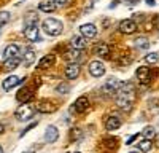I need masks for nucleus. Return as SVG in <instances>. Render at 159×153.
<instances>
[{
	"instance_id": "nucleus-10",
	"label": "nucleus",
	"mask_w": 159,
	"mask_h": 153,
	"mask_svg": "<svg viewBox=\"0 0 159 153\" xmlns=\"http://www.w3.org/2000/svg\"><path fill=\"white\" fill-rule=\"evenodd\" d=\"M32 97H34V91L30 88H22L21 91H18V94H16V100L21 102V104H27Z\"/></svg>"
},
{
	"instance_id": "nucleus-18",
	"label": "nucleus",
	"mask_w": 159,
	"mask_h": 153,
	"mask_svg": "<svg viewBox=\"0 0 159 153\" xmlns=\"http://www.w3.org/2000/svg\"><path fill=\"white\" fill-rule=\"evenodd\" d=\"M54 62H56V56L54 54H46V56H43L42 59L38 61V67L40 69H48L51 66H54Z\"/></svg>"
},
{
	"instance_id": "nucleus-20",
	"label": "nucleus",
	"mask_w": 159,
	"mask_h": 153,
	"mask_svg": "<svg viewBox=\"0 0 159 153\" xmlns=\"http://www.w3.org/2000/svg\"><path fill=\"white\" fill-rule=\"evenodd\" d=\"M119 126H121V120H119L118 117H115V115L108 117L107 121H105V128H107V131H115V129H118Z\"/></svg>"
},
{
	"instance_id": "nucleus-21",
	"label": "nucleus",
	"mask_w": 159,
	"mask_h": 153,
	"mask_svg": "<svg viewBox=\"0 0 159 153\" xmlns=\"http://www.w3.org/2000/svg\"><path fill=\"white\" fill-rule=\"evenodd\" d=\"M19 62H21L19 56H16V58H10V59H5V64H3V70H7V72L15 70V69L19 66Z\"/></svg>"
},
{
	"instance_id": "nucleus-4",
	"label": "nucleus",
	"mask_w": 159,
	"mask_h": 153,
	"mask_svg": "<svg viewBox=\"0 0 159 153\" xmlns=\"http://www.w3.org/2000/svg\"><path fill=\"white\" fill-rule=\"evenodd\" d=\"M123 86H124V81L111 76V78H108L107 81H105V85L102 86V93L103 94H113V93H118Z\"/></svg>"
},
{
	"instance_id": "nucleus-43",
	"label": "nucleus",
	"mask_w": 159,
	"mask_h": 153,
	"mask_svg": "<svg viewBox=\"0 0 159 153\" xmlns=\"http://www.w3.org/2000/svg\"><path fill=\"white\" fill-rule=\"evenodd\" d=\"M129 153H140V151H129Z\"/></svg>"
},
{
	"instance_id": "nucleus-1",
	"label": "nucleus",
	"mask_w": 159,
	"mask_h": 153,
	"mask_svg": "<svg viewBox=\"0 0 159 153\" xmlns=\"http://www.w3.org/2000/svg\"><path fill=\"white\" fill-rule=\"evenodd\" d=\"M135 97V88L130 83H124V86L118 91V97H116V105L119 109H123L124 112H129L132 109V102Z\"/></svg>"
},
{
	"instance_id": "nucleus-9",
	"label": "nucleus",
	"mask_w": 159,
	"mask_h": 153,
	"mask_svg": "<svg viewBox=\"0 0 159 153\" xmlns=\"http://www.w3.org/2000/svg\"><path fill=\"white\" fill-rule=\"evenodd\" d=\"M80 70H81V67H80L76 62H70L69 66H65V76H67L69 80H75V78H78Z\"/></svg>"
},
{
	"instance_id": "nucleus-33",
	"label": "nucleus",
	"mask_w": 159,
	"mask_h": 153,
	"mask_svg": "<svg viewBox=\"0 0 159 153\" xmlns=\"http://www.w3.org/2000/svg\"><path fill=\"white\" fill-rule=\"evenodd\" d=\"M69 89H70V88H69V85H67V83H61V85L56 88V91H57V93H61V94H67V93H69Z\"/></svg>"
},
{
	"instance_id": "nucleus-34",
	"label": "nucleus",
	"mask_w": 159,
	"mask_h": 153,
	"mask_svg": "<svg viewBox=\"0 0 159 153\" xmlns=\"http://www.w3.org/2000/svg\"><path fill=\"white\" fill-rule=\"evenodd\" d=\"M35 126H37V123H35V121H34L32 124H29V126H27V128H25V129H24V131L21 132V137H22V136H25V132H29L30 129H34V128H35Z\"/></svg>"
},
{
	"instance_id": "nucleus-8",
	"label": "nucleus",
	"mask_w": 159,
	"mask_h": 153,
	"mask_svg": "<svg viewBox=\"0 0 159 153\" xmlns=\"http://www.w3.org/2000/svg\"><path fill=\"white\" fill-rule=\"evenodd\" d=\"M22 81H24V78H21V76H18V75H10V76H7V78H3L2 88L5 89V91H10L11 88L18 86V85L22 83Z\"/></svg>"
},
{
	"instance_id": "nucleus-38",
	"label": "nucleus",
	"mask_w": 159,
	"mask_h": 153,
	"mask_svg": "<svg viewBox=\"0 0 159 153\" xmlns=\"http://www.w3.org/2000/svg\"><path fill=\"white\" fill-rule=\"evenodd\" d=\"M145 2H147L150 7H153V5H156V0H145Z\"/></svg>"
},
{
	"instance_id": "nucleus-13",
	"label": "nucleus",
	"mask_w": 159,
	"mask_h": 153,
	"mask_svg": "<svg viewBox=\"0 0 159 153\" xmlns=\"http://www.w3.org/2000/svg\"><path fill=\"white\" fill-rule=\"evenodd\" d=\"M80 32H81V35L86 37V38H94L97 35V27L94 24H83L81 27H80Z\"/></svg>"
},
{
	"instance_id": "nucleus-41",
	"label": "nucleus",
	"mask_w": 159,
	"mask_h": 153,
	"mask_svg": "<svg viewBox=\"0 0 159 153\" xmlns=\"http://www.w3.org/2000/svg\"><path fill=\"white\" fill-rule=\"evenodd\" d=\"M3 129H5V128H3V124H2V123H0V134H2V132H3Z\"/></svg>"
},
{
	"instance_id": "nucleus-22",
	"label": "nucleus",
	"mask_w": 159,
	"mask_h": 153,
	"mask_svg": "<svg viewBox=\"0 0 159 153\" xmlns=\"http://www.w3.org/2000/svg\"><path fill=\"white\" fill-rule=\"evenodd\" d=\"M22 62H24V66L25 67H29V66H32V64L35 62V51L34 49H25V53H24V56H22Z\"/></svg>"
},
{
	"instance_id": "nucleus-16",
	"label": "nucleus",
	"mask_w": 159,
	"mask_h": 153,
	"mask_svg": "<svg viewBox=\"0 0 159 153\" xmlns=\"http://www.w3.org/2000/svg\"><path fill=\"white\" fill-rule=\"evenodd\" d=\"M19 51H21L19 45H16V43H11V45H8V46L3 49V58H5V59L16 58V56H19Z\"/></svg>"
},
{
	"instance_id": "nucleus-25",
	"label": "nucleus",
	"mask_w": 159,
	"mask_h": 153,
	"mask_svg": "<svg viewBox=\"0 0 159 153\" xmlns=\"http://www.w3.org/2000/svg\"><path fill=\"white\" fill-rule=\"evenodd\" d=\"M134 46L137 49L143 51V49H148L150 48V42H148L147 37H139V38H135V40H134Z\"/></svg>"
},
{
	"instance_id": "nucleus-12",
	"label": "nucleus",
	"mask_w": 159,
	"mask_h": 153,
	"mask_svg": "<svg viewBox=\"0 0 159 153\" xmlns=\"http://www.w3.org/2000/svg\"><path fill=\"white\" fill-rule=\"evenodd\" d=\"M89 107V99L86 97V96H81V97H78L76 100H75V105H73V112H76V113H83L86 109Z\"/></svg>"
},
{
	"instance_id": "nucleus-3",
	"label": "nucleus",
	"mask_w": 159,
	"mask_h": 153,
	"mask_svg": "<svg viewBox=\"0 0 159 153\" xmlns=\"http://www.w3.org/2000/svg\"><path fill=\"white\" fill-rule=\"evenodd\" d=\"M35 110L37 109H34L29 102L27 104H21L18 109H16V120L18 121H27V120H30L32 117H34V113H35Z\"/></svg>"
},
{
	"instance_id": "nucleus-40",
	"label": "nucleus",
	"mask_w": 159,
	"mask_h": 153,
	"mask_svg": "<svg viewBox=\"0 0 159 153\" xmlns=\"http://www.w3.org/2000/svg\"><path fill=\"white\" fill-rule=\"evenodd\" d=\"M129 3H132V5H135V3H139V0H127Z\"/></svg>"
},
{
	"instance_id": "nucleus-35",
	"label": "nucleus",
	"mask_w": 159,
	"mask_h": 153,
	"mask_svg": "<svg viewBox=\"0 0 159 153\" xmlns=\"http://www.w3.org/2000/svg\"><path fill=\"white\" fill-rule=\"evenodd\" d=\"M92 5H94V2H91V0H86V5H84V11L88 13L91 8H92Z\"/></svg>"
},
{
	"instance_id": "nucleus-23",
	"label": "nucleus",
	"mask_w": 159,
	"mask_h": 153,
	"mask_svg": "<svg viewBox=\"0 0 159 153\" xmlns=\"http://www.w3.org/2000/svg\"><path fill=\"white\" fill-rule=\"evenodd\" d=\"M86 37H83V35H75L73 38H72V48H75V49H83L84 46H86V40H84Z\"/></svg>"
},
{
	"instance_id": "nucleus-5",
	"label": "nucleus",
	"mask_w": 159,
	"mask_h": 153,
	"mask_svg": "<svg viewBox=\"0 0 159 153\" xmlns=\"http://www.w3.org/2000/svg\"><path fill=\"white\" fill-rule=\"evenodd\" d=\"M139 29V26L135 22V19H123L121 22H119L118 26V30L124 34V35H132V34H135Z\"/></svg>"
},
{
	"instance_id": "nucleus-7",
	"label": "nucleus",
	"mask_w": 159,
	"mask_h": 153,
	"mask_svg": "<svg viewBox=\"0 0 159 153\" xmlns=\"http://www.w3.org/2000/svg\"><path fill=\"white\" fill-rule=\"evenodd\" d=\"M89 73L92 76H96V78L105 75V64L100 61H91L89 62Z\"/></svg>"
},
{
	"instance_id": "nucleus-15",
	"label": "nucleus",
	"mask_w": 159,
	"mask_h": 153,
	"mask_svg": "<svg viewBox=\"0 0 159 153\" xmlns=\"http://www.w3.org/2000/svg\"><path fill=\"white\" fill-rule=\"evenodd\" d=\"M35 109H37L40 113H51V112L56 110V105L51 104L49 100H40L38 104L35 105Z\"/></svg>"
},
{
	"instance_id": "nucleus-28",
	"label": "nucleus",
	"mask_w": 159,
	"mask_h": 153,
	"mask_svg": "<svg viewBox=\"0 0 159 153\" xmlns=\"http://www.w3.org/2000/svg\"><path fill=\"white\" fill-rule=\"evenodd\" d=\"M143 137L145 139H153L154 136H156V129H154V128L153 126H147V128H145V129H143Z\"/></svg>"
},
{
	"instance_id": "nucleus-14",
	"label": "nucleus",
	"mask_w": 159,
	"mask_h": 153,
	"mask_svg": "<svg viewBox=\"0 0 159 153\" xmlns=\"http://www.w3.org/2000/svg\"><path fill=\"white\" fill-rule=\"evenodd\" d=\"M94 53L100 58H105V59H108L110 58V53H111V48L107 45V43H99L94 46Z\"/></svg>"
},
{
	"instance_id": "nucleus-31",
	"label": "nucleus",
	"mask_w": 159,
	"mask_h": 153,
	"mask_svg": "<svg viewBox=\"0 0 159 153\" xmlns=\"http://www.w3.org/2000/svg\"><path fill=\"white\" fill-rule=\"evenodd\" d=\"M38 21V16L35 15V13H29V16L25 18V26H30V24H37Z\"/></svg>"
},
{
	"instance_id": "nucleus-39",
	"label": "nucleus",
	"mask_w": 159,
	"mask_h": 153,
	"mask_svg": "<svg viewBox=\"0 0 159 153\" xmlns=\"http://www.w3.org/2000/svg\"><path fill=\"white\" fill-rule=\"evenodd\" d=\"M118 3H119V0H113V2H111V5H110V8H115Z\"/></svg>"
},
{
	"instance_id": "nucleus-30",
	"label": "nucleus",
	"mask_w": 159,
	"mask_h": 153,
	"mask_svg": "<svg viewBox=\"0 0 159 153\" xmlns=\"http://www.w3.org/2000/svg\"><path fill=\"white\" fill-rule=\"evenodd\" d=\"M10 13L8 11H0V27H2V26H5L8 21H10Z\"/></svg>"
},
{
	"instance_id": "nucleus-19",
	"label": "nucleus",
	"mask_w": 159,
	"mask_h": 153,
	"mask_svg": "<svg viewBox=\"0 0 159 153\" xmlns=\"http://www.w3.org/2000/svg\"><path fill=\"white\" fill-rule=\"evenodd\" d=\"M57 8V5L52 2V0H43V2L38 3V10L43 11V13H52Z\"/></svg>"
},
{
	"instance_id": "nucleus-26",
	"label": "nucleus",
	"mask_w": 159,
	"mask_h": 153,
	"mask_svg": "<svg viewBox=\"0 0 159 153\" xmlns=\"http://www.w3.org/2000/svg\"><path fill=\"white\" fill-rule=\"evenodd\" d=\"M153 148V142H151V139H142L140 142H139V150L140 151H143V153H147V151H150Z\"/></svg>"
},
{
	"instance_id": "nucleus-29",
	"label": "nucleus",
	"mask_w": 159,
	"mask_h": 153,
	"mask_svg": "<svg viewBox=\"0 0 159 153\" xmlns=\"http://www.w3.org/2000/svg\"><path fill=\"white\" fill-rule=\"evenodd\" d=\"M157 59H159L157 53H148L147 56H145V62H147V64H156Z\"/></svg>"
},
{
	"instance_id": "nucleus-2",
	"label": "nucleus",
	"mask_w": 159,
	"mask_h": 153,
	"mask_svg": "<svg viewBox=\"0 0 159 153\" xmlns=\"http://www.w3.org/2000/svg\"><path fill=\"white\" fill-rule=\"evenodd\" d=\"M42 27H43V30H45L48 35H51V37H57V35H61L62 30H64L62 22H61L59 19H56V18H46V19L43 21V24H42Z\"/></svg>"
},
{
	"instance_id": "nucleus-44",
	"label": "nucleus",
	"mask_w": 159,
	"mask_h": 153,
	"mask_svg": "<svg viewBox=\"0 0 159 153\" xmlns=\"http://www.w3.org/2000/svg\"><path fill=\"white\" fill-rule=\"evenodd\" d=\"M24 153H34V151H24Z\"/></svg>"
},
{
	"instance_id": "nucleus-24",
	"label": "nucleus",
	"mask_w": 159,
	"mask_h": 153,
	"mask_svg": "<svg viewBox=\"0 0 159 153\" xmlns=\"http://www.w3.org/2000/svg\"><path fill=\"white\" fill-rule=\"evenodd\" d=\"M65 58H67L70 62H78L80 59H81V49L72 48V49H69L67 53H65Z\"/></svg>"
},
{
	"instance_id": "nucleus-17",
	"label": "nucleus",
	"mask_w": 159,
	"mask_h": 153,
	"mask_svg": "<svg viewBox=\"0 0 159 153\" xmlns=\"http://www.w3.org/2000/svg\"><path fill=\"white\" fill-rule=\"evenodd\" d=\"M135 76L140 80V81H145V83H148L151 80V75H150V69L147 66H143V67H139L137 72H135Z\"/></svg>"
},
{
	"instance_id": "nucleus-27",
	"label": "nucleus",
	"mask_w": 159,
	"mask_h": 153,
	"mask_svg": "<svg viewBox=\"0 0 159 153\" xmlns=\"http://www.w3.org/2000/svg\"><path fill=\"white\" fill-rule=\"evenodd\" d=\"M103 145H105V148H108V150H115L118 147V140L115 137H108V139H105Z\"/></svg>"
},
{
	"instance_id": "nucleus-45",
	"label": "nucleus",
	"mask_w": 159,
	"mask_h": 153,
	"mask_svg": "<svg viewBox=\"0 0 159 153\" xmlns=\"http://www.w3.org/2000/svg\"><path fill=\"white\" fill-rule=\"evenodd\" d=\"M75 153H81V151H75Z\"/></svg>"
},
{
	"instance_id": "nucleus-11",
	"label": "nucleus",
	"mask_w": 159,
	"mask_h": 153,
	"mask_svg": "<svg viewBox=\"0 0 159 153\" xmlns=\"http://www.w3.org/2000/svg\"><path fill=\"white\" fill-rule=\"evenodd\" d=\"M57 139H59V131H57V128H56V126H48L46 131H45V142L52 144V142H56Z\"/></svg>"
},
{
	"instance_id": "nucleus-6",
	"label": "nucleus",
	"mask_w": 159,
	"mask_h": 153,
	"mask_svg": "<svg viewBox=\"0 0 159 153\" xmlns=\"http://www.w3.org/2000/svg\"><path fill=\"white\" fill-rule=\"evenodd\" d=\"M24 37L27 38L29 42H40L42 37H40V29L37 24H30V26H25L24 29Z\"/></svg>"
},
{
	"instance_id": "nucleus-37",
	"label": "nucleus",
	"mask_w": 159,
	"mask_h": 153,
	"mask_svg": "<svg viewBox=\"0 0 159 153\" xmlns=\"http://www.w3.org/2000/svg\"><path fill=\"white\" fill-rule=\"evenodd\" d=\"M56 5H67L69 3V0H52Z\"/></svg>"
},
{
	"instance_id": "nucleus-42",
	"label": "nucleus",
	"mask_w": 159,
	"mask_h": 153,
	"mask_svg": "<svg viewBox=\"0 0 159 153\" xmlns=\"http://www.w3.org/2000/svg\"><path fill=\"white\" fill-rule=\"evenodd\" d=\"M0 153H3V148L2 147H0Z\"/></svg>"
},
{
	"instance_id": "nucleus-32",
	"label": "nucleus",
	"mask_w": 159,
	"mask_h": 153,
	"mask_svg": "<svg viewBox=\"0 0 159 153\" xmlns=\"http://www.w3.org/2000/svg\"><path fill=\"white\" fill-rule=\"evenodd\" d=\"M80 137H81V129L73 128V129H72V134H70V140H72V142H75V140H78Z\"/></svg>"
},
{
	"instance_id": "nucleus-36",
	"label": "nucleus",
	"mask_w": 159,
	"mask_h": 153,
	"mask_svg": "<svg viewBox=\"0 0 159 153\" xmlns=\"http://www.w3.org/2000/svg\"><path fill=\"white\" fill-rule=\"evenodd\" d=\"M135 139H139V134H134V136H132V137H129L126 144H127V145H130V144H134V140H135Z\"/></svg>"
}]
</instances>
